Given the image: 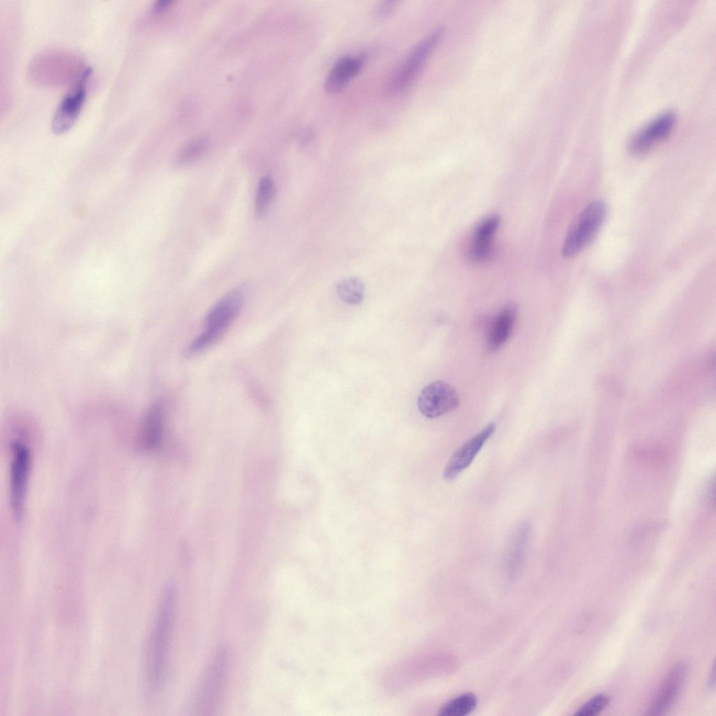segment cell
<instances>
[{"label":"cell","mask_w":716,"mask_h":716,"mask_svg":"<svg viewBox=\"0 0 716 716\" xmlns=\"http://www.w3.org/2000/svg\"><path fill=\"white\" fill-rule=\"evenodd\" d=\"M676 121L675 115L664 112L640 129L629 144L630 152L636 155L645 154L655 144L664 140L672 131Z\"/></svg>","instance_id":"cell-9"},{"label":"cell","mask_w":716,"mask_h":716,"mask_svg":"<svg viewBox=\"0 0 716 716\" xmlns=\"http://www.w3.org/2000/svg\"><path fill=\"white\" fill-rule=\"evenodd\" d=\"M244 294L234 289L222 296L210 310L205 322V329L187 348L188 355H194L213 345L237 317L242 308Z\"/></svg>","instance_id":"cell-2"},{"label":"cell","mask_w":716,"mask_h":716,"mask_svg":"<svg viewBox=\"0 0 716 716\" xmlns=\"http://www.w3.org/2000/svg\"><path fill=\"white\" fill-rule=\"evenodd\" d=\"M477 706V697L471 692L464 693L446 703L439 710L440 716H464Z\"/></svg>","instance_id":"cell-17"},{"label":"cell","mask_w":716,"mask_h":716,"mask_svg":"<svg viewBox=\"0 0 716 716\" xmlns=\"http://www.w3.org/2000/svg\"><path fill=\"white\" fill-rule=\"evenodd\" d=\"M444 34L445 28L438 27L412 48L389 83V90L392 93H401L413 84L442 41Z\"/></svg>","instance_id":"cell-3"},{"label":"cell","mask_w":716,"mask_h":716,"mask_svg":"<svg viewBox=\"0 0 716 716\" xmlns=\"http://www.w3.org/2000/svg\"><path fill=\"white\" fill-rule=\"evenodd\" d=\"M227 666L228 652L222 647L215 654L196 695L195 702L199 710H208L215 703L224 685Z\"/></svg>","instance_id":"cell-8"},{"label":"cell","mask_w":716,"mask_h":716,"mask_svg":"<svg viewBox=\"0 0 716 716\" xmlns=\"http://www.w3.org/2000/svg\"><path fill=\"white\" fill-rule=\"evenodd\" d=\"M517 315L515 304L503 308L494 319L487 335V348L490 352L499 350L509 339Z\"/></svg>","instance_id":"cell-14"},{"label":"cell","mask_w":716,"mask_h":716,"mask_svg":"<svg viewBox=\"0 0 716 716\" xmlns=\"http://www.w3.org/2000/svg\"><path fill=\"white\" fill-rule=\"evenodd\" d=\"M10 466V500L14 518L20 521L24 513L27 486L31 471V455L28 447L20 441L11 445Z\"/></svg>","instance_id":"cell-5"},{"label":"cell","mask_w":716,"mask_h":716,"mask_svg":"<svg viewBox=\"0 0 716 716\" xmlns=\"http://www.w3.org/2000/svg\"><path fill=\"white\" fill-rule=\"evenodd\" d=\"M207 149L208 142L205 139H194L179 150L175 157L174 164L179 167L191 164L201 157Z\"/></svg>","instance_id":"cell-19"},{"label":"cell","mask_w":716,"mask_h":716,"mask_svg":"<svg viewBox=\"0 0 716 716\" xmlns=\"http://www.w3.org/2000/svg\"><path fill=\"white\" fill-rule=\"evenodd\" d=\"M610 698L604 694H598L582 704L574 713L577 716H594L600 713L609 703Z\"/></svg>","instance_id":"cell-21"},{"label":"cell","mask_w":716,"mask_h":716,"mask_svg":"<svg viewBox=\"0 0 716 716\" xmlns=\"http://www.w3.org/2000/svg\"><path fill=\"white\" fill-rule=\"evenodd\" d=\"M172 3L171 0H158L156 1L153 5V9L155 12H161L169 7Z\"/></svg>","instance_id":"cell-23"},{"label":"cell","mask_w":716,"mask_h":716,"mask_svg":"<svg viewBox=\"0 0 716 716\" xmlns=\"http://www.w3.org/2000/svg\"><path fill=\"white\" fill-rule=\"evenodd\" d=\"M500 222V216L494 214L483 219L475 227L468 251L469 256L473 260L483 262L489 257L492 251L494 236Z\"/></svg>","instance_id":"cell-12"},{"label":"cell","mask_w":716,"mask_h":716,"mask_svg":"<svg viewBox=\"0 0 716 716\" xmlns=\"http://www.w3.org/2000/svg\"><path fill=\"white\" fill-rule=\"evenodd\" d=\"M275 185L268 176L261 178L255 197V210L259 217L265 214L275 194Z\"/></svg>","instance_id":"cell-20"},{"label":"cell","mask_w":716,"mask_h":716,"mask_svg":"<svg viewBox=\"0 0 716 716\" xmlns=\"http://www.w3.org/2000/svg\"><path fill=\"white\" fill-rule=\"evenodd\" d=\"M687 673V664L684 662L676 664L671 669L652 699L647 715H663L670 709L682 689Z\"/></svg>","instance_id":"cell-11"},{"label":"cell","mask_w":716,"mask_h":716,"mask_svg":"<svg viewBox=\"0 0 716 716\" xmlns=\"http://www.w3.org/2000/svg\"><path fill=\"white\" fill-rule=\"evenodd\" d=\"M163 430V408L160 403H153L147 410L141 430V444L147 450L157 448Z\"/></svg>","instance_id":"cell-15"},{"label":"cell","mask_w":716,"mask_h":716,"mask_svg":"<svg viewBox=\"0 0 716 716\" xmlns=\"http://www.w3.org/2000/svg\"><path fill=\"white\" fill-rule=\"evenodd\" d=\"M396 3L394 1L380 2L375 8V16L380 19L387 17L394 9Z\"/></svg>","instance_id":"cell-22"},{"label":"cell","mask_w":716,"mask_h":716,"mask_svg":"<svg viewBox=\"0 0 716 716\" xmlns=\"http://www.w3.org/2000/svg\"><path fill=\"white\" fill-rule=\"evenodd\" d=\"M336 292L339 298L345 303L357 305L364 299V285L359 278L350 277L337 284Z\"/></svg>","instance_id":"cell-18"},{"label":"cell","mask_w":716,"mask_h":716,"mask_svg":"<svg viewBox=\"0 0 716 716\" xmlns=\"http://www.w3.org/2000/svg\"><path fill=\"white\" fill-rule=\"evenodd\" d=\"M92 73V69L87 66L62 99L52 120L51 128L55 134L65 133L77 120L86 98L87 81Z\"/></svg>","instance_id":"cell-6"},{"label":"cell","mask_w":716,"mask_h":716,"mask_svg":"<svg viewBox=\"0 0 716 716\" xmlns=\"http://www.w3.org/2000/svg\"><path fill=\"white\" fill-rule=\"evenodd\" d=\"M530 526L523 522L517 527L510 540L507 560L510 569L518 570L522 565L530 538Z\"/></svg>","instance_id":"cell-16"},{"label":"cell","mask_w":716,"mask_h":716,"mask_svg":"<svg viewBox=\"0 0 716 716\" xmlns=\"http://www.w3.org/2000/svg\"><path fill=\"white\" fill-rule=\"evenodd\" d=\"M364 62L360 55H346L338 59L326 77V91L331 94L340 92L360 71Z\"/></svg>","instance_id":"cell-13"},{"label":"cell","mask_w":716,"mask_h":716,"mask_svg":"<svg viewBox=\"0 0 716 716\" xmlns=\"http://www.w3.org/2000/svg\"><path fill=\"white\" fill-rule=\"evenodd\" d=\"M174 601V589L169 585L164 592L150 642L148 676L153 687L160 685L164 675L173 623Z\"/></svg>","instance_id":"cell-1"},{"label":"cell","mask_w":716,"mask_h":716,"mask_svg":"<svg viewBox=\"0 0 716 716\" xmlns=\"http://www.w3.org/2000/svg\"><path fill=\"white\" fill-rule=\"evenodd\" d=\"M495 429L496 424L494 422H490L460 446L452 454L445 467L444 479L447 481H452L468 467Z\"/></svg>","instance_id":"cell-10"},{"label":"cell","mask_w":716,"mask_h":716,"mask_svg":"<svg viewBox=\"0 0 716 716\" xmlns=\"http://www.w3.org/2000/svg\"><path fill=\"white\" fill-rule=\"evenodd\" d=\"M606 204L600 200L589 203L568 230L562 246V255L573 257L584 249L595 237L605 220Z\"/></svg>","instance_id":"cell-4"},{"label":"cell","mask_w":716,"mask_h":716,"mask_svg":"<svg viewBox=\"0 0 716 716\" xmlns=\"http://www.w3.org/2000/svg\"><path fill=\"white\" fill-rule=\"evenodd\" d=\"M459 405L458 393L443 380H436L425 386L417 399L420 412L424 417L431 419L456 410Z\"/></svg>","instance_id":"cell-7"}]
</instances>
